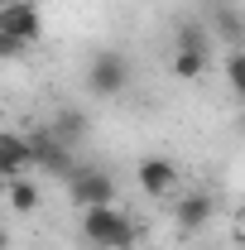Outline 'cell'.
I'll list each match as a JSON object with an SVG mask.
<instances>
[{
	"label": "cell",
	"mask_w": 245,
	"mask_h": 250,
	"mask_svg": "<svg viewBox=\"0 0 245 250\" xmlns=\"http://www.w3.org/2000/svg\"><path fill=\"white\" fill-rule=\"evenodd\" d=\"M82 236L96 250H135L140 226L125 212H116V202H111V207H82Z\"/></svg>",
	"instance_id": "6da1fadb"
},
{
	"label": "cell",
	"mask_w": 245,
	"mask_h": 250,
	"mask_svg": "<svg viewBox=\"0 0 245 250\" xmlns=\"http://www.w3.org/2000/svg\"><path fill=\"white\" fill-rule=\"evenodd\" d=\"M130 82H135V62L125 58L121 48H101V53H92V62H87V92H92V96L111 101V96H121Z\"/></svg>",
	"instance_id": "7a4b0ae2"
},
{
	"label": "cell",
	"mask_w": 245,
	"mask_h": 250,
	"mask_svg": "<svg viewBox=\"0 0 245 250\" xmlns=\"http://www.w3.org/2000/svg\"><path fill=\"white\" fill-rule=\"evenodd\" d=\"M62 183H67V192H72L77 207H111L116 202V178L101 164H77Z\"/></svg>",
	"instance_id": "3957f363"
},
{
	"label": "cell",
	"mask_w": 245,
	"mask_h": 250,
	"mask_svg": "<svg viewBox=\"0 0 245 250\" xmlns=\"http://www.w3.org/2000/svg\"><path fill=\"white\" fill-rule=\"evenodd\" d=\"M24 140H29V168H43V173H53V178H67V173L77 168V149H67L48 130H34Z\"/></svg>",
	"instance_id": "277c9868"
},
{
	"label": "cell",
	"mask_w": 245,
	"mask_h": 250,
	"mask_svg": "<svg viewBox=\"0 0 245 250\" xmlns=\"http://www.w3.org/2000/svg\"><path fill=\"white\" fill-rule=\"evenodd\" d=\"M0 29L29 48V43L43 39V15H39L34 0H0Z\"/></svg>",
	"instance_id": "5b68a950"
},
{
	"label": "cell",
	"mask_w": 245,
	"mask_h": 250,
	"mask_svg": "<svg viewBox=\"0 0 245 250\" xmlns=\"http://www.w3.org/2000/svg\"><path fill=\"white\" fill-rule=\"evenodd\" d=\"M135 183H140L144 197H173L178 192V168H173V159L149 154V159L135 164Z\"/></svg>",
	"instance_id": "8992f818"
},
{
	"label": "cell",
	"mask_w": 245,
	"mask_h": 250,
	"mask_svg": "<svg viewBox=\"0 0 245 250\" xmlns=\"http://www.w3.org/2000/svg\"><path fill=\"white\" fill-rule=\"evenodd\" d=\"M212 217H216V197L207 188H192V192H183V197L173 202V221H178V231H187V236L207 231Z\"/></svg>",
	"instance_id": "52a82bcc"
},
{
	"label": "cell",
	"mask_w": 245,
	"mask_h": 250,
	"mask_svg": "<svg viewBox=\"0 0 245 250\" xmlns=\"http://www.w3.org/2000/svg\"><path fill=\"white\" fill-rule=\"evenodd\" d=\"M43 130H48L53 140H62L67 149H77V145L92 135V116H87L82 106H58V111L48 116V125H43Z\"/></svg>",
	"instance_id": "ba28073f"
},
{
	"label": "cell",
	"mask_w": 245,
	"mask_h": 250,
	"mask_svg": "<svg viewBox=\"0 0 245 250\" xmlns=\"http://www.w3.org/2000/svg\"><path fill=\"white\" fill-rule=\"evenodd\" d=\"M202 24H207V34H216L226 48H241L245 43V10L241 5H212Z\"/></svg>",
	"instance_id": "9c48e42d"
},
{
	"label": "cell",
	"mask_w": 245,
	"mask_h": 250,
	"mask_svg": "<svg viewBox=\"0 0 245 250\" xmlns=\"http://www.w3.org/2000/svg\"><path fill=\"white\" fill-rule=\"evenodd\" d=\"M29 173V140L20 130H0V183Z\"/></svg>",
	"instance_id": "30bf717a"
},
{
	"label": "cell",
	"mask_w": 245,
	"mask_h": 250,
	"mask_svg": "<svg viewBox=\"0 0 245 250\" xmlns=\"http://www.w3.org/2000/svg\"><path fill=\"white\" fill-rule=\"evenodd\" d=\"M5 197H10V207H15L20 217H29V212H39V202H43V192H39V183H29L24 173H20V178H5Z\"/></svg>",
	"instance_id": "8fae6325"
},
{
	"label": "cell",
	"mask_w": 245,
	"mask_h": 250,
	"mask_svg": "<svg viewBox=\"0 0 245 250\" xmlns=\"http://www.w3.org/2000/svg\"><path fill=\"white\" fill-rule=\"evenodd\" d=\"M173 48H192V53H212V34L202 20H178L173 29Z\"/></svg>",
	"instance_id": "7c38bea8"
},
{
	"label": "cell",
	"mask_w": 245,
	"mask_h": 250,
	"mask_svg": "<svg viewBox=\"0 0 245 250\" xmlns=\"http://www.w3.org/2000/svg\"><path fill=\"white\" fill-rule=\"evenodd\" d=\"M207 67H212V53L173 48V77H183V82H197V77H207Z\"/></svg>",
	"instance_id": "4fadbf2b"
},
{
	"label": "cell",
	"mask_w": 245,
	"mask_h": 250,
	"mask_svg": "<svg viewBox=\"0 0 245 250\" xmlns=\"http://www.w3.org/2000/svg\"><path fill=\"white\" fill-rule=\"evenodd\" d=\"M226 82H231L236 96L245 92V48H231V53H226Z\"/></svg>",
	"instance_id": "5bb4252c"
},
{
	"label": "cell",
	"mask_w": 245,
	"mask_h": 250,
	"mask_svg": "<svg viewBox=\"0 0 245 250\" xmlns=\"http://www.w3.org/2000/svg\"><path fill=\"white\" fill-rule=\"evenodd\" d=\"M24 53H29V48H24L20 39H10V34L0 29V62H15V58H24Z\"/></svg>",
	"instance_id": "9a60e30c"
},
{
	"label": "cell",
	"mask_w": 245,
	"mask_h": 250,
	"mask_svg": "<svg viewBox=\"0 0 245 250\" xmlns=\"http://www.w3.org/2000/svg\"><path fill=\"white\" fill-rule=\"evenodd\" d=\"M0 250H10V231L5 226H0Z\"/></svg>",
	"instance_id": "2e32d148"
},
{
	"label": "cell",
	"mask_w": 245,
	"mask_h": 250,
	"mask_svg": "<svg viewBox=\"0 0 245 250\" xmlns=\"http://www.w3.org/2000/svg\"><path fill=\"white\" fill-rule=\"evenodd\" d=\"M212 5H241V0H212Z\"/></svg>",
	"instance_id": "e0dca14e"
}]
</instances>
